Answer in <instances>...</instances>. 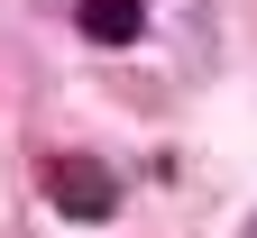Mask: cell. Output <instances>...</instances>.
I'll return each instance as SVG.
<instances>
[{"label": "cell", "instance_id": "6da1fadb", "mask_svg": "<svg viewBox=\"0 0 257 238\" xmlns=\"http://www.w3.org/2000/svg\"><path fill=\"white\" fill-rule=\"evenodd\" d=\"M46 201H55L64 220H110L119 211V174L92 165V156H55L46 165Z\"/></svg>", "mask_w": 257, "mask_h": 238}, {"label": "cell", "instance_id": "7a4b0ae2", "mask_svg": "<svg viewBox=\"0 0 257 238\" xmlns=\"http://www.w3.org/2000/svg\"><path fill=\"white\" fill-rule=\"evenodd\" d=\"M74 19H83L92 46H128V37H138V19H147V0H74Z\"/></svg>", "mask_w": 257, "mask_h": 238}, {"label": "cell", "instance_id": "3957f363", "mask_svg": "<svg viewBox=\"0 0 257 238\" xmlns=\"http://www.w3.org/2000/svg\"><path fill=\"white\" fill-rule=\"evenodd\" d=\"M239 238H257V220H248V229H239Z\"/></svg>", "mask_w": 257, "mask_h": 238}]
</instances>
